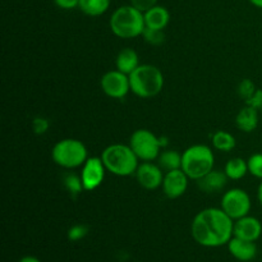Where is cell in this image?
I'll return each instance as SVG.
<instances>
[{
	"label": "cell",
	"mask_w": 262,
	"mask_h": 262,
	"mask_svg": "<svg viewBox=\"0 0 262 262\" xmlns=\"http://www.w3.org/2000/svg\"><path fill=\"white\" fill-rule=\"evenodd\" d=\"M234 220L224 210L209 207L194 216L191 225L193 239L204 247H222L233 238Z\"/></svg>",
	"instance_id": "cell-1"
},
{
	"label": "cell",
	"mask_w": 262,
	"mask_h": 262,
	"mask_svg": "<svg viewBox=\"0 0 262 262\" xmlns=\"http://www.w3.org/2000/svg\"><path fill=\"white\" fill-rule=\"evenodd\" d=\"M110 30L119 38H135L142 36L145 30V15L140 9L130 5H123L110 17Z\"/></svg>",
	"instance_id": "cell-2"
},
{
	"label": "cell",
	"mask_w": 262,
	"mask_h": 262,
	"mask_svg": "<svg viewBox=\"0 0 262 262\" xmlns=\"http://www.w3.org/2000/svg\"><path fill=\"white\" fill-rule=\"evenodd\" d=\"M101 160L107 171L118 177H129L136 174L138 168L137 155L129 145L114 143L102 151Z\"/></svg>",
	"instance_id": "cell-3"
},
{
	"label": "cell",
	"mask_w": 262,
	"mask_h": 262,
	"mask_svg": "<svg viewBox=\"0 0 262 262\" xmlns=\"http://www.w3.org/2000/svg\"><path fill=\"white\" fill-rule=\"evenodd\" d=\"M130 91L138 97L150 99L161 92L164 87V74L151 64H140L129 74Z\"/></svg>",
	"instance_id": "cell-4"
},
{
	"label": "cell",
	"mask_w": 262,
	"mask_h": 262,
	"mask_svg": "<svg viewBox=\"0 0 262 262\" xmlns=\"http://www.w3.org/2000/svg\"><path fill=\"white\" fill-rule=\"evenodd\" d=\"M214 151L206 145L189 146L182 154V170L189 179H201L214 169Z\"/></svg>",
	"instance_id": "cell-5"
},
{
	"label": "cell",
	"mask_w": 262,
	"mask_h": 262,
	"mask_svg": "<svg viewBox=\"0 0 262 262\" xmlns=\"http://www.w3.org/2000/svg\"><path fill=\"white\" fill-rule=\"evenodd\" d=\"M51 158L56 165L64 169H76L89 159L86 146L76 138H64L56 142L51 150Z\"/></svg>",
	"instance_id": "cell-6"
},
{
	"label": "cell",
	"mask_w": 262,
	"mask_h": 262,
	"mask_svg": "<svg viewBox=\"0 0 262 262\" xmlns=\"http://www.w3.org/2000/svg\"><path fill=\"white\" fill-rule=\"evenodd\" d=\"M166 138L158 137L148 129H137L129 138V146L142 161H154L159 158L161 148L166 146Z\"/></svg>",
	"instance_id": "cell-7"
},
{
	"label": "cell",
	"mask_w": 262,
	"mask_h": 262,
	"mask_svg": "<svg viewBox=\"0 0 262 262\" xmlns=\"http://www.w3.org/2000/svg\"><path fill=\"white\" fill-rule=\"evenodd\" d=\"M222 209L233 220L247 216L251 210V197L245 189L233 188L225 192L222 197Z\"/></svg>",
	"instance_id": "cell-8"
},
{
	"label": "cell",
	"mask_w": 262,
	"mask_h": 262,
	"mask_svg": "<svg viewBox=\"0 0 262 262\" xmlns=\"http://www.w3.org/2000/svg\"><path fill=\"white\" fill-rule=\"evenodd\" d=\"M100 84L102 92L112 99H123L130 91L129 76L118 69L106 72L101 77Z\"/></svg>",
	"instance_id": "cell-9"
},
{
	"label": "cell",
	"mask_w": 262,
	"mask_h": 262,
	"mask_svg": "<svg viewBox=\"0 0 262 262\" xmlns=\"http://www.w3.org/2000/svg\"><path fill=\"white\" fill-rule=\"evenodd\" d=\"M105 171L107 170L102 163L101 158L94 156V158L87 159L86 163L82 165L81 171V179L84 191L92 192L99 188L104 182Z\"/></svg>",
	"instance_id": "cell-10"
},
{
	"label": "cell",
	"mask_w": 262,
	"mask_h": 262,
	"mask_svg": "<svg viewBox=\"0 0 262 262\" xmlns=\"http://www.w3.org/2000/svg\"><path fill=\"white\" fill-rule=\"evenodd\" d=\"M136 179L142 188L154 191L163 184V169L158 164H154L151 161H143L136 170Z\"/></svg>",
	"instance_id": "cell-11"
},
{
	"label": "cell",
	"mask_w": 262,
	"mask_h": 262,
	"mask_svg": "<svg viewBox=\"0 0 262 262\" xmlns=\"http://www.w3.org/2000/svg\"><path fill=\"white\" fill-rule=\"evenodd\" d=\"M188 176L182 169L166 171L164 174V181L161 187L163 192L168 199L176 200L183 196L188 187Z\"/></svg>",
	"instance_id": "cell-12"
},
{
	"label": "cell",
	"mask_w": 262,
	"mask_h": 262,
	"mask_svg": "<svg viewBox=\"0 0 262 262\" xmlns=\"http://www.w3.org/2000/svg\"><path fill=\"white\" fill-rule=\"evenodd\" d=\"M262 234V224L258 219L250 216H243L235 220L234 228H233V237L241 238V239L256 242Z\"/></svg>",
	"instance_id": "cell-13"
},
{
	"label": "cell",
	"mask_w": 262,
	"mask_h": 262,
	"mask_svg": "<svg viewBox=\"0 0 262 262\" xmlns=\"http://www.w3.org/2000/svg\"><path fill=\"white\" fill-rule=\"evenodd\" d=\"M228 250L230 255L238 261L248 262L252 261L257 255V246L256 242H250V241L241 239V238L233 237L228 242Z\"/></svg>",
	"instance_id": "cell-14"
},
{
	"label": "cell",
	"mask_w": 262,
	"mask_h": 262,
	"mask_svg": "<svg viewBox=\"0 0 262 262\" xmlns=\"http://www.w3.org/2000/svg\"><path fill=\"white\" fill-rule=\"evenodd\" d=\"M228 177L224 170H215L212 169L210 173L202 177L201 179L197 181V186L205 193H217L223 191L228 183Z\"/></svg>",
	"instance_id": "cell-15"
},
{
	"label": "cell",
	"mask_w": 262,
	"mask_h": 262,
	"mask_svg": "<svg viewBox=\"0 0 262 262\" xmlns=\"http://www.w3.org/2000/svg\"><path fill=\"white\" fill-rule=\"evenodd\" d=\"M145 15V25L148 28H155V30H165L166 26L170 22V13L166 8L155 5L143 13Z\"/></svg>",
	"instance_id": "cell-16"
},
{
	"label": "cell",
	"mask_w": 262,
	"mask_h": 262,
	"mask_svg": "<svg viewBox=\"0 0 262 262\" xmlns=\"http://www.w3.org/2000/svg\"><path fill=\"white\" fill-rule=\"evenodd\" d=\"M235 125L242 132H253L258 125V110L246 105L238 112L237 117H235Z\"/></svg>",
	"instance_id": "cell-17"
},
{
	"label": "cell",
	"mask_w": 262,
	"mask_h": 262,
	"mask_svg": "<svg viewBox=\"0 0 262 262\" xmlns=\"http://www.w3.org/2000/svg\"><path fill=\"white\" fill-rule=\"evenodd\" d=\"M138 66H140L138 54L133 49L125 48L118 53L117 59H115V67H117L118 71L129 76Z\"/></svg>",
	"instance_id": "cell-18"
},
{
	"label": "cell",
	"mask_w": 262,
	"mask_h": 262,
	"mask_svg": "<svg viewBox=\"0 0 262 262\" xmlns=\"http://www.w3.org/2000/svg\"><path fill=\"white\" fill-rule=\"evenodd\" d=\"M158 165L163 169V171H171L177 169H182V154L174 150L161 151L158 158Z\"/></svg>",
	"instance_id": "cell-19"
},
{
	"label": "cell",
	"mask_w": 262,
	"mask_h": 262,
	"mask_svg": "<svg viewBox=\"0 0 262 262\" xmlns=\"http://www.w3.org/2000/svg\"><path fill=\"white\" fill-rule=\"evenodd\" d=\"M225 174L230 181H239L248 173L247 161L242 158H233L225 164Z\"/></svg>",
	"instance_id": "cell-20"
},
{
	"label": "cell",
	"mask_w": 262,
	"mask_h": 262,
	"mask_svg": "<svg viewBox=\"0 0 262 262\" xmlns=\"http://www.w3.org/2000/svg\"><path fill=\"white\" fill-rule=\"evenodd\" d=\"M110 7V0H79L78 8L90 17L104 14Z\"/></svg>",
	"instance_id": "cell-21"
},
{
	"label": "cell",
	"mask_w": 262,
	"mask_h": 262,
	"mask_svg": "<svg viewBox=\"0 0 262 262\" xmlns=\"http://www.w3.org/2000/svg\"><path fill=\"white\" fill-rule=\"evenodd\" d=\"M212 146L216 148L217 151H222V152H229L237 145V141L235 137L229 132H225V130H217L212 135L211 138Z\"/></svg>",
	"instance_id": "cell-22"
},
{
	"label": "cell",
	"mask_w": 262,
	"mask_h": 262,
	"mask_svg": "<svg viewBox=\"0 0 262 262\" xmlns=\"http://www.w3.org/2000/svg\"><path fill=\"white\" fill-rule=\"evenodd\" d=\"M63 186L72 196H78L82 191H84L83 184H82L81 176H77L76 173H67L63 176Z\"/></svg>",
	"instance_id": "cell-23"
},
{
	"label": "cell",
	"mask_w": 262,
	"mask_h": 262,
	"mask_svg": "<svg viewBox=\"0 0 262 262\" xmlns=\"http://www.w3.org/2000/svg\"><path fill=\"white\" fill-rule=\"evenodd\" d=\"M142 37L151 45L159 46L165 41V33L163 30H155V28L145 27L142 32Z\"/></svg>",
	"instance_id": "cell-24"
},
{
	"label": "cell",
	"mask_w": 262,
	"mask_h": 262,
	"mask_svg": "<svg viewBox=\"0 0 262 262\" xmlns=\"http://www.w3.org/2000/svg\"><path fill=\"white\" fill-rule=\"evenodd\" d=\"M248 173L262 181V154H253L247 160Z\"/></svg>",
	"instance_id": "cell-25"
},
{
	"label": "cell",
	"mask_w": 262,
	"mask_h": 262,
	"mask_svg": "<svg viewBox=\"0 0 262 262\" xmlns=\"http://www.w3.org/2000/svg\"><path fill=\"white\" fill-rule=\"evenodd\" d=\"M256 90H257V87L255 86L253 81L246 78V79H242V81L239 82L237 91H238V95H239L241 99L246 102L251 96H252L253 94H255Z\"/></svg>",
	"instance_id": "cell-26"
},
{
	"label": "cell",
	"mask_w": 262,
	"mask_h": 262,
	"mask_svg": "<svg viewBox=\"0 0 262 262\" xmlns=\"http://www.w3.org/2000/svg\"><path fill=\"white\" fill-rule=\"evenodd\" d=\"M89 234V227L84 224H76L71 227L67 233V237L71 242H78V241L83 239L86 235Z\"/></svg>",
	"instance_id": "cell-27"
},
{
	"label": "cell",
	"mask_w": 262,
	"mask_h": 262,
	"mask_svg": "<svg viewBox=\"0 0 262 262\" xmlns=\"http://www.w3.org/2000/svg\"><path fill=\"white\" fill-rule=\"evenodd\" d=\"M49 127H50V123H49V120L46 119V118L43 117H36L33 118L32 120V129L33 132H35V135H45L46 132H48Z\"/></svg>",
	"instance_id": "cell-28"
},
{
	"label": "cell",
	"mask_w": 262,
	"mask_h": 262,
	"mask_svg": "<svg viewBox=\"0 0 262 262\" xmlns=\"http://www.w3.org/2000/svg\"><path fill=\"white\" fill-rule=\"evenodd\" d=\"M246 105H248V106L253 107V109L256 110L262 109V90L261 89L256 90L255 94H253L252 96L246 101Z\"/></svg>",
	"instance_id": "cell-29"
},
{
	"label": "cell",
	"mask_w": 262,
	"mask_h": 262,
	"mask_svg": "<svg viewBox=\"0 0 262 262\" xmlns=\"http://www.w3.org/2000/svg\"><path fill=\"white\" fill-rule=\"evenodd\" d=\"M156 3H158V0H130V4L143 13L150 9V8L155 7Z\"/></svg>",
	"instance_id": "cell-30"
},
{
	"label": "cell",
	"mask_w": 262,
	"mask_h": 262,
	"mask_svg": "<svg viewBox=\"0 0 262 262\" xmlns=\"http://www.w3.org/2000/svg\"><path fill=\"white\" fill-rule=\"evenodd\" d=\"M56 7H59L60 9H74V8H78L79 0H54Z\"/></svg>",
	"instance_id": "cell-31"
},
{
	"label": "cell",
	"mask_w": 262,
	"mask_h": 262,
	"mask_svg": "<svg viewBox=\"0 0 262 262\" xmlns=\"http://www.w3.org/2000/svg\"><path fill=\"white\" fill-rule=\"evenodd\" d=\"M18 262H41L38 260L37 257H35V256H25V257L20 258Z\"/></svg>",
	"instance_id": "cell-32"
},
{
	"label": "cell",
	"mask_w": 262,
	"mask_h": 262,
	"mask_svg": "<svg viewBox=\"0 0 262 262\" xmlns=\"http://www.w3.org/2000/svg\"><path fill=\"white\" fill-rule=\"evenodd\" d=\"M257 199H258V202H260V205L262 206V181L257 189Z\"/></svg>",
	"instance_id": "cell-33"
},
{
	"label": "cell",
	"mask_w": 262,
	"mask_h": 262,
	"mask_svg": "<svg viewBox=\"0 0 262 262\" xmlns=\"http://www.w3.org/2000/svg\"><path fill=\"white\" fill-rule=\"evenodd\" d=\"M248 2H250L252 5H255V7L261 8L262 9V0H248Z\"/></svg>",
	"instance_id": "cell-34"
}]
</instances>
